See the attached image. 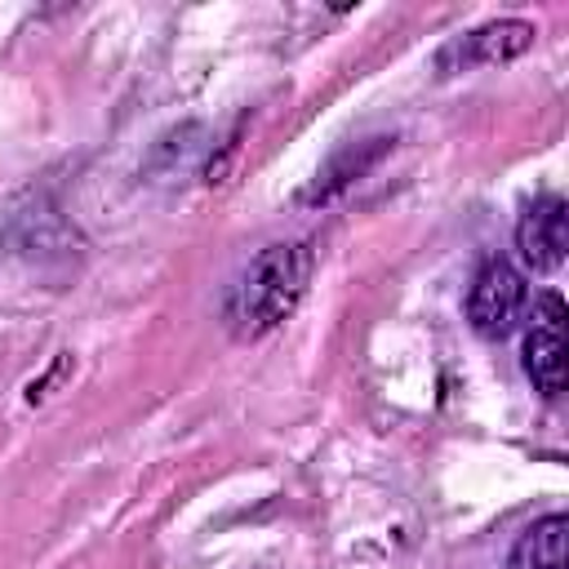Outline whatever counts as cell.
<instances>
[{"instance_id": "obj_1", "label": "cell", "mask_w": 569, "mask_h": 569, "mask_svg": "<svg viewBox=\"0 0 569 569\" xmlns=\"http://www.w3.org/2000/svg\"><path fill=\"white\" fill-rule=\"evenodd\" d=\"M311 244L307 240H276L258 249L227 293V325L236 338H262L284 325L311 284Z\"/></svg>"}, {"instance_id": "obj_2", "label": "cell", "mask_w": 569, "mask_h": 569, "mask_svg": "<svg viewBox=\"0 0 569 569\" xmlns=\"http://www.w3.org/2000/svg\"><path fill=\"white\" fill-rule=\"evenodd\" d=\"M538 40V27L529 18H493V22H480L471 27L467 36L449 40L440 53H436V71L440 76H458V71H471V67H498V62H516L520 53H529Z\"/></svg>"}, {"instance_id": "obj_3", "label": "cell", "mask_w": 569, "mask_h": 569, "mask_svg": "<svg viewBox=\"0 0 569 569\" xmlns=\"http://www.w3.org/2000/svg\"><path fill=\"white\" fill-rule=\"evenodd\" d=\"M520 365L533 382V391H542L547 400H556L569 387V360H565V298L556 289L538 293L533 302V325L525 333L520 347Z\"/></svg>"}, {"instance_id": "obj_4", "label": "cell", "mask_w": 569, "mask_h": 569, "mask_svg": "<svg viewBox=\"0 0 569 569\" xmlns=\"http://www.w3.org/2000/svg\"><path fill=\"white\" fill-rule=\"evenodd\" d=\"M4 240L18 258L27 262H67L76 249H80V236L76 227L62 218V209L44 196H27L22 204L9 209V222H4Z\"/></svg>"}, {"instance_id": "obj_5", "label": "cell", "mask_w": 569, "mask_h": 569, "mask_svg": "<svg viewBox=\"0 0 569 569\" xmlns=\"http://www.w3.org/2000/svg\"><path fill=\"white\" fill-rule=\"evenodd\" d=\"M525 311V276L507 258H489L467 289V320L480 338H507Z\"/></svg>"}, {"instance_id": "obj_6", "label": "cell", "mask_w": 569, "mask_h": 569, "mask_svg": "<svg viewBox=\"0 0 569 569\" xmlns=\"http://www.w3.org/2000/svg\"><path fill=\"white\" fill-rule=\"evenodd\" d=\"M516 253L529 271L547 276L565 262L569 253V200L547 191V196H533L516 222Z\"/></svg>"}, {"instance_id": "obj_7", "label": "cell", "mask_w": 569, "mask_h": 569, "mask_svg": "<svg viewBox=\"0 0 569 569\" xmlns=\"http://www.w3.org/2000/svg\"><path fill=\"white\" fill-rule=\"evenodd\" d=\"M396 147V138L391 133H373V138H356V142H347L342 151H333L329 156V164L311 178V187L302 191V204H329V200H338L351 182H360L387 151Z\"/></svg>"}, {"instance_id": "obj_8", "label": "cell", "mask_w": 569, "mask_h": 569, "mask_svg": "<svg viewBox=\"0 0 569 569\" xmlns=\"http://www.w3.org/2000/svg\"><path fill=\"white\" fill-rule=\"evenodd\" d=\"M209 151V129L200 120H182L173 129H164L142 160V178L147 182H173L182 173H191L200 164V156Z\"/></svg>"}, {"instance_id": "obj_9", "label": "cell", "mask_w": 569, "mask_h": 569, "mask_svg": "<svg viewBox=\"0 0 569 569\" xmlns=\"http://www.w3.org/2000/svg\"><path fill=\"white\" fill-rule=\"evenodd\" d=\"M507 569H569V516L551 511V516L533 520L516 538Z\"/></svg>"}, {"instance_id": "obj_10", "label": "cell", "mask_w": 569, "mask_h": 569, "mask_svg": "<svg viewBox=\"0 0 569 569\" xmlns=\"http://www.w3.org/2000/svg\"><path fill=\"white\" fill-rule=\"evenodd\" d=\"M67 369H71V356H58V360H53V369H49L40 382H31V387H27V405H40V400L49 396V387H53V382H58Z\"/></svg>"}]
</instances>
